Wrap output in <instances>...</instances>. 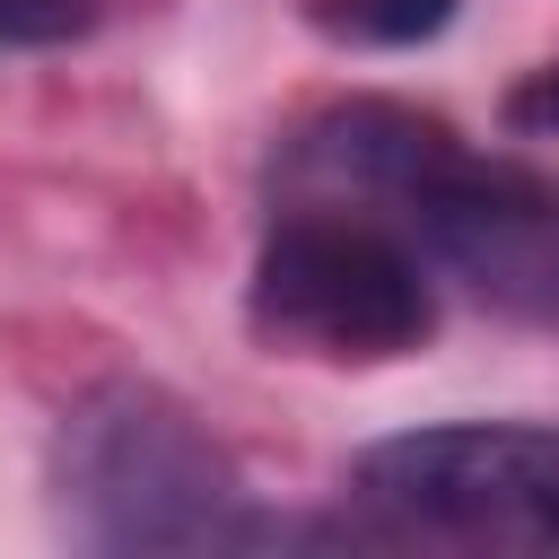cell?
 Returning a JSON list of instances; mask_svg holds the SVG:
<instances>
[{"label":"cell","instance_id":"6da1fadb","mask_svg":"<svg viewBox=\"0 0 559 559\" xmlns=\"http://www.w3.org/2000/svg\"><path fill=\"white\" fill-rule=\"evenodd\" d=\"M52 524L79 550H236V542H280L271 515H253V489L236 454L201 428L192 402L140 376L87 384L44 454Z\"/></svg>","mask_w":559,"mask_h":559},{"label":"cell","instance_id":"7a4b0ae2","mask_svg":"<svg viewBox=\"0 0 559 559\" xmlns=\"http://www.w3.org/2000/svg\"><path fill=\"white\" fill-rule=\"evenodd\" d=\"M245 323L280 358L314 367H393L428 349L437 332V271L419 245L367 210L280 201V218L253 245Z\"/></svg>","mask_w":559,"mask_h":559},{"label":"cell","instance_id":"3957f363","mask_svg":"<svg viewBox=\"0 0 559 559\" xmlns=\"http://www.w3.org/2000/svg\"><path fill=\"white\" fill-rule=\"evenodd\" d=\"M349 498L393 542L559 550V419H454L376 437L349 463Z\"/></svg>","mask_w":559,"mask_h":559},{"label":"cell","instance_id":"277c9868","mask_svg":"<svg viewBox=\"0 0 559 559\" xmlns=\"http://www.w3.org/2000/svg\"><path fill=\"white\" fill-rule=\"evenodd\" d=\"M384 227L419 245V262L454 288H472L498 314L559 323V175L480 157L454 140V122H428L402 157L393 192L376 201Z\"/></svg>","mask_w":559,"mask_h":559},{"label":"cell","instance_id":"5b68a950","mask_svg":"<svg viewBox=\"0 0 559 559\" xmlns=\"http://www.w3.org/2000/svg\"><path fill=\"white\" fill-rule=\"evenodd\" d=\"M454 9L463 0H297V17L349 52H411V44L445 35Z\"/></svg>","mask_w":559,"mask_h":559},{"label":"cell","instance_id":"8992f818","mask_svg":"<svg viewBox=\"0 0 559 559\" xmlns=\"http://www.w3.org/2000/svg\"><path fill=\"white\" fill-rule=\"evenodd\" d=\"M105 0H0V52H44L96 26Z\"/></svg>","mask_w":559,"mask_h":559},{"label":"cell","instance_id":"52a82bcc","mask_svg":"<svg viewBox=\"0 0 559 559\" xmlns=\"http://www.w3.org/2000/svg\"><path fill=\"white\" fill-rule=\"evenodd\" d=\"M498 122H507L515 140H559V61H542V70H524V79L507 87V105H498Z\"/></svg>","mask_w":559,"mask_h":559}]
</instances>
